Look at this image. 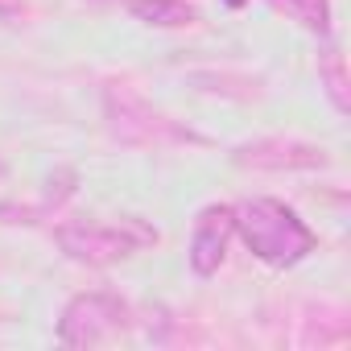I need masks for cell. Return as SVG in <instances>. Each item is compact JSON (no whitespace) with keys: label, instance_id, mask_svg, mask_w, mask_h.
I'll return each mask as SVG.
<instances>
[{"label":"cell","instance_id":"obj_1","mask_svg":"<svg viewBox=\"0 0 351 351\" xmlns=\"http://www.w3.org/2000/svg\"><path fill=\"white\" fill-rule=\"evenodd\" d=\"M232 219L248 252L273 269H293L318 248V236L310 232V223L281 199H244L232 207Z\"/></svg>","mask_w":351,"mask_h":351},{"label":"cell","instance_id":"obj_2","mask_svg":"<svg viewBox=\"0 0 351 351\" xmlns=\"http://www.w3.org/2000/svg\"><path fill=\"white\" fill-rule=\"evenodd\" d=\"M104 120L116 141L136 145V149H161V145H191L203 141L199 132L182 128L178 120H169L161 108H153L136 87L128 83H108L104 87Z\"/></svg>","mask_w":351,"mask_h":351},{"label":"cell","instance_id":"obj_3","mask_svg":"<svg viewBox=\"0 0 351 351\" xmlns=\"http://www.w3.org/2000/svg\"><path fill=\"white\" fill-rule=\"evenodd\" d=\"M54 240H58V248L71 261L104 269V265L128 261L141 248H153L157 244V228L145 223L141 215H124L120 223H87V219H79V223H58Z\"/></svg>","mask_w":351,"mask_h":351},{"label":"cell","instance_id":"obj_4","mask_svg":"<svg viewBox=\"0 0 351 351\" xmlns=\"http://www.w3.org/2000/svg\"><path fill=\"white\" fill-rule=\"evenodd\" d=\"M128 322H132V310H128V302L120 293L87 289V293H75L62 306L58 343L62 347H95V343H108V339L124 335Z\"/></svg>","mask_w":351,"mask_h":351},{"label":"cell","instance_id":"obj_5","mask_svg":"<svg viewBox=\"0 0 351 351\" xmlns=\"http://www.w3.org/2000/svg\"><path fill=\"white\" fill-rule=\"evenodd\" d=\"M236 165L244 169H326L330 165V153L322 145H310V141H293V136H265V141H248L240 145L236 153Z\"/></svg>","mask_w":351,"mask_h":351},{"label":"cell","instance_id":"obj_6","mask_svg":"<svg viewBox=\"0 0 351 351\" xmlns=\"http://www.w3.org/2000/svg\"><path fill=\"white\" fill-rule=\"evenodd\" d=\"M236 236V219H232V207L228 203H211L199 211L195 219V232H191V269L195 277H215L228 261V244Z\"/></svg>","mask_w":351,"mask_h":351},{"label":"cell","instance_id":"obj_7","mask_svg":"<svg viewBox=\"0 0 351 351\" xmlns=\"http://www.w3.org/2000/svg\"><path fill=\"white\" fill-rule=\"evenodd\" d=\"M128 13L141 25H153V29H186V25L199 21V13L186 0H128Z\"/></svg>","mask_w":351,"mask_h":351},{"label":"cell","instance_id":"obj_8","mask_svg":"<svg viewBox=\"0 0 351 351\" xmlns=\"http://www.w3.org/2000/svg\"><path fill=\"white\" fill-rule=\"evenodd\" d=\"M318 83H322V91L330 95L335 112L347 116V112H351V79H347L343 50H339L335 42H326V46L318 50Z\"/></svg>","mask_w":351,"mask_h":351},{"label":"cell","instance_id":"obj_9","mask_svg":"<svg viewBox=\"0 0 351 351\" xmlns=\"http://www.w3.org/2000/svg\"><path fill=\"white\" fill-rule=\"evenodd\" d=\"M273 9H285L289 17H298L310 34L326 38L330 34V0H269Z\"/></svg>","mask_w":351,"mask_h":351},{"label":"cell","instance_id":"obj_10","mask_svg":"<svg viewBox=\"0 0 351 351\" xmlns=\"http://www.w3.org/2000/svg\"><path fill=\"white\" fill-rule=\"evenodd\" d=\"M75 186H79V173L71 169V165H58L50 178H46V191H42V215H50V211H58L71 195H75Z\"/></svg>","mask_w":351,"mask_h":351},{"label":"cell","instance_id":"obj_11","mask_svg":"<svg viewBox=\"0 0 351 351\" xmlns=\"http://www.w3.org/2000/svg\"><path fill=\"white\" fill-rule=\"evenodd\" d=\"M25 13V0H0V21H17Z\"/></svg>","mask_w":351,"mask_h":351},{"label":"cell","instance_id":"obj_12","mask_svg":"<svg viewBox=\"0 0 351 351\" xmlns=\"http://www.w3.org/2000/svg\"><path fill=\"white\" fill-rule=\"evenodd\" d=\"M0 178H5V161H0Z\"/></svg>","mask_w":351,"mask_h":351}]
</instances>
